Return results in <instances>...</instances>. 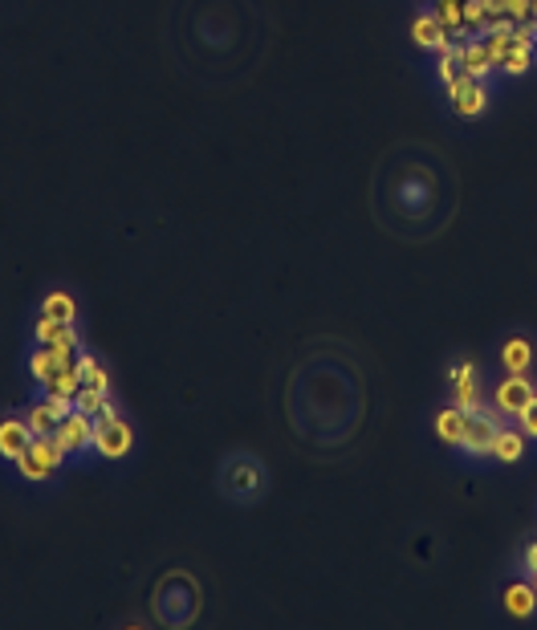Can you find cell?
I'll return each mask as SVG.
<instances>
[{"label": "cell", "instance_id": "cell-15", "mask_svg": "<svg viewBox=\"0 0 537 630\" xmlns=\"http://www.w3.org/2000/svg\"><path fill=\"white\" fill-rule=\"evenodd\" d=\"M464 427H468V411L464 407H440L436 419H432V431L440 435V444L448 448H460V439H464Z\"/></svg>", "mask_w": 537, "mask_h": 630}, {"label": "cell", "instance_id": "cell-22", "mask_svg": "<svg viewBox=\"0 0 537 630\" xmlns=\"http://www.w3.org/2000/svg\"><path fill=\"white\" fill-rule=\"evenodd\" d=\"M529 66H533V49L513 41V49H509V57H505L501 74H505V78H525V74H529Z\"/></svg>", "mask_w": 537, "mask_h": 630}, {"label": "cell", "instance_id": "cell-20", "mask_svg": "<svg viewBox=\"0 0 537 630\" xmlns=\"http://www.w3.org/2000/svg\"><path fill=\"white\" fill-rule=\"evenodd\" d=\"M41 313H45V318H53V322H78V301L66 289H49L41 297Z\"/></svg>", "mask_w": 537, "mask_h": 630}, {"label": "cell", "instance_id": "cell-21", "mask_svg": "<svg viewBox=\"0 0 537 630\" xmlns=\"http://www.w3.org/2000/svg\"><path fill=\"white\" fill-rule=\"evenodd\" d=\"M432 17L456 37L464 29V0H432Z\"/></svg>", "mask_w": 537, "mask_h": 630}, {"label": "cell", "instance_id": "cell-6", "mask_svg": "<svg viewBox=\"0 0 537 630\" xmlns=\"http://www.w3.org/2000/svg\"><path fill=\"white\" fill-rule=\"evenodd\" d=\"M533 395H537V387L529 383V374H505L493 391V407L501 411V419H517Z\"/></svg>", "mask_w": 537, "mask_h": 630}, {"label": "cell", "instance_id": "cell-13", "mask_svg": "<svg viewBox=\"0 0 537 630\" xmlns=\"http://www.w3.org/2000/svg\"><path fill=\"white\" fill-rule=\"evenodd\" d=\"M33 444V431L25 423V415H9V419H0V460L5 464H17L21 452Z\"/></svg>", "mask_w": 537, "mask_h": 630}, {"label": "cell", "instance_id": "cell-2", "mask_svg": "<svg viewBox=\"0 0 537 630\" xmlns=\"http://www.w3.org/2000/svg\"><path fill=\"white\" fill-rule=\"evenodd\" d=\"M135 448V427L127 423V415L114 403H106V411L94 419V456L102 460H127Z\"/></svg>", "mask_w": 537, "mask_h": 630}, {"label": "cell", "instance_id": "cell-23", "mask_svg": "<svg viewBox=\"0 0 537 630\" xmlns=\"http://www.w3.org/2000/svg\"><path fill=\"white\" fill-rule=\"evenodd\" d=\"M436 78H440V86H444V90H448V86H456V82L464 78L456 49H448V53H436Z\"/></svg>", "mask_w": 537, "mask_h": 630}, {"label": "cell", "instance_id": "cell-24", "mask_svg": "<svg viewBox=\"0 0 537 630\" xmlns=\"http://www.w3.org/2000/svg\"><path fill=\"white\" fill-rule=\"evenodd\" d=\"M106 403H110V395H106V391H90V387H82V391H78V399H74V407H78V411H86L90 419H98V415L106 411Z\"/></svg>", "mask_w": 537, "mask_h": 630}, {"label": "cell", "instance_id": "cell-18", "mask_svg": "<svg viewBox=\"0 0 537 630\" xmlns=\"http://www.w3.org/2000/svg\"><path fill=\"white\" fill-rule=\"evenodd\" d=\"M78 374H82V387L110 395V370H106V362H102L94 350H86V346L78 350Z\"/></svg>", "mask_w": 537, "mask_h": 630}, {"label": "cell", "instance_id": "cell-17", "mask_svg": "<svg viewBox=\"0 0 537 630\" xmlns=\"http://www.w3.org/2000/svg\"><path fill=\"white\" fill-rule=\"evenodd\" d=\"M493 460H501V464H521L525 460V431L521 427L501 423V431L493 439Z\"/></svg>", "mask_w": 537, "mask_h": 630}, {"label": "cell", "instance_id": "cell-1", "mask_svg": "<svg viewBox=\"0 0 537 630\" xmlns=\"http://www.w3.org/2000/svg\"><path fill=\"white\" fill-rule=\"evenodd\" d=\"M265 488H269V476H265V464L253 452H232L220 464V492L232 504H257L265 496Z\"/></svg>", "mask_w": 537, "mask_h": 630}, {"label": "cell", "instance_id": "cell-4", "mask_svg": "<svg viewBox=\"0 0 537 630\" xmlns=\"http://www.w3.org/2000/svg\"><path fill=\"white\" fill-rule=\"evenodd\" d=\"M501 431V411L493 407H481V411H472L468 415V427H464V439H460V452L472 456V460H485L493 456V439Z\"/></svg>", "mask_w": 537, "mask_h": 630}, {"label": "cell", "instance_id": "cell-3", "mask_svg": "<svg viewBox=\"0 0 537 630\" xmlns=\"http://www.w3.org/2000/svg\"><path fill=\"white\" fill-rule=\"evenodd\" d=\"M66 468V448L57 444V435H33V444L17 460V476L29 484H49Z\"/></svg>", "mask_w": 537, "mask_h": 630}, {"label": "cell", "instance_id": "cell-26", "mask_svg": "<svg viewBox=\"0 0 537 630\" xmlns=\"http://www.w3.org/2000/svg\"><path fill=\"white\" fill-rule=\"evenodd\" d=\"M505 17L517 21H533V0H505Z\"/></svg>", "mask_w": 537, "mask_h": 630}, {"label": "cell", "instance_id": "cell-28", "mask_svg": "<svg viewBox=\"0 0 537 630\" xmlns=\"http://www.w3.org/2000/svg\"><path fill=\"white\" fill-rule=\"evenodd\" d=\"M521 570H525L529 578L537 574V541H529V545H525V553H521Z\"/></svg>", "mask_w": 537, "mask_h": 630}, {"label": "cell", "instance_id": "cell-25", "mask_svg": "<svg viewBox=\"0 0 537 630\" xmlns=\"http://www.w3.org/2000/svg\"><path fill=\"white\" fill-rule=\"evenodd\" d=\"M517 427L525 431V439H537V395L529 399V407L517 415Z\"/></svg>", "mask_w": 537, "mask_h": 630}, {"label": "cell", "instance_id": "cell-7", "mask_svg": "<svg viewBox=\"0 0 537 630\" xmlns=\"http://www.w3.org/2000/svg\"><path fill=\"white\" fill-rule=\"evenodd\" d=\"M448 102H452L456 118H481L489 110V86H485V78H460L456 86H448Z\"/></svg>", "mask_w": 537, "mask_h": 630}, {"label": "cell", "instance_id": "cell-5", "mask_svg": "<svg viewBox=\"0 0 537 630\" xmlns=\"http://www.w3.org/2000/svg\"><path fill=\"white\" fill-rule=\"evenodd\" d=\"M57 444L66 448V456H90L94 452V419L86 411H70L62 423H57Z\"/></svg>", "mask_w": 537, "mask_h": 630}, {"label": "cell", "instance_id": "cell-11", "mask_svg": "<svg viewBox=\"0 0 537 630\" xmlns=\"http://www.w3.org/2000/svg\"><path fill=\"white\" fill-rule=\"evenodd\" d=\"M78 354H70V350H49V346H37L33 342V350H29V374H33V383H37V391L41 387H49V378L62 370V366H70Z\"/></svg>", "mask_w": 537, "mask_h": 630}, {"label": "cell", "instance_id": "cell-8", "mask_svg": "<svg viewBox=\"0 0 537 630\" xmlns=\"http://www.w3.org/2000/svg\"><path fill=\"white\" fill-rule=\"evenodd\" d=\"M411 45L436 57V53H448V49H456L460 41H456V37H452V33H448V29H444L436 17H432V9H428V13H420V17L411 21Z\"/></svg>", "mask_w": 537, "mask_h": 630}, {"label": "cell", "instance_id": "cell-29", "mask_svg": "<svg viewBox=\"0 0 537 630\" xmlns=\"http://www.w3.org/2000/svg\"><path fill=\"white\" fill-rule=\"evenodd\" d=\"M533 21H537V0H533Z\"/></svg>", "mask_w": 537, "mask_h": 630}, {"label": "cell", "instance_id": "cell-16", "mask_svg": "<svg viewBox=\"0 0 537 630\" xmlns=\"http://www.w3.org/2000/svg\"><path fill=\"white\" fill-rule=\"evenodd\" d=\"M505 614L509 618H533L537 614V586L533 582H513L505 586Z\"/></svg>", "mask_w": 537, "mask_h": 630}, {"label": "cell", "instance_id": "cell-12", "mask_svg": "<svg viewBox=\"0 0 537 630\" xmlns=\"http://www.w3.org/2000/svg\"><path fill=\"white\" fill-rule=\"evenodd\" d=\"M501 370L505 374H529L533 370V362H537V346H533V338L529 334H509L505 342H501Z\"/></svg>", "mask_w": 537, "mask_h": 630}, {"label": "cell", "instance_id": "cell-30", "mask_svg": "<svg viewBox=\"0 0 537 630\" xmlns=\"http://www.w3.org/2000/svg\"><path fill=\"white\" fill-rule=\"evenodd\" d=\"M529 582H533V586H537V574H533V578H529Z\"/></svg>", "mask_w": 537, "mask_h": 630}, {"label": "cell", "instance_id": "cell-10", "mask_svg": "<svg viewBox=\"0 0 537 630\" xmlns=\"http://www.w3.org/2000/svg\"><path fill=\"white\" fill-rule=\"evenodd\" d=\"M448 378H452V399H456V407H464L468 415L485 407V403H481V378H476V362H456Z\"/></svg>", "mask_w": 537, "mask_h": 630}, {"label": "cell", "instance_id": "cell-19", "mask_svg": "<svg viewBox=\"0 0 537 630\" xmlns=\"http://www.w3.org/2000/svg\"><path fill=\"white\" fill-rule=\"evenodd\" d=\"M25 423H29L33 435H53L57 423H62V415H57V407H53L45 395H37V399L25 407Z\"/></svg>", "mask_w": 537, "mask_h": 630}, {"label": "cell", "instance_id": "cell-9", "mask_svg": "<svg viewBox=\"0 0 537 630\" xmlns=\"http://www.w3.org/2000/svg\"><path fill=\"white\" fill-rule=\"evenodd\" d=\"M33 342L37 346H49V350H70V354H78L82 350V334H78V326L74 322H53V318H37V326H33Z\"/></svg>", "mask_w": 537, "mask_h": 630}, {"label": "cell", "instance_id": "cell-27", "mask_svg": "<svg viewBox=\"0 0 537 630\" xmlns=\"http://www.w3.org/2000/svg\"><path fill=\"white\" fill-rule=\"evenodd\" d=\"M513 41L533 49V45H537V21H517V25H513Z\"/></svg>", "mask_w": 537, "mask_h": 630}, {"label": "cell", "instance_id": "cell-14", "mask_svg": "<svg viewBox=\"0 0 537 630\" xmlns=\"http://www.w3.org/2000/svg\"><path fill=\"white\" fill-rule=\"evenodd\" d=\"M456 57H460L464 78H489V74H497V66H493V57H489V49H485L481 37L460 41V45H456Z\"/></svg>", "mask_w": 537, "mask_h": 630}]
</instances>
